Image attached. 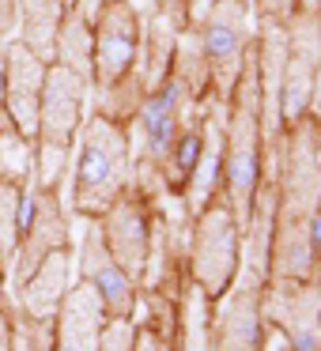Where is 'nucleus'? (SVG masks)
Returning a JSON list of instances; mask_svg holds the SVG:
<instances>
[{
  "label": "nucleus",
  "instance_id": "f257e3e1",
  "mask_svg": "<svg viewBox=\"0 0 321 351\" xmlns=\"http://www.w3.org/2000/svg\"><path fill=\"white\" fill-rule=\"evenodd\" d=\"M276 227L268 280H321L310 227L321 204V121L310 114L287 125L272 152Z\"/></svg>",
  "mask_w": 321,
  "mask_h": 351
},
{
  "label": "nucleus",
  "instance_id": "f03ea898",
  "mask_svg": "<svg viewBox=\"0 0 321 351\" xmlns=\"http://www.w3.org/2000/svg\"><path fill=\"white\" fill-rule=\"evenodd\" d=\"M76 167H72V212L84 223H99L125 193L132 189L129 136L106 114L84 121L76 136Z\"/></svg>",
  "mask_w": 321,
  "mask_h": 351
},
{
  "label": "nucleus",
  "instance_id": "7ed1b4c3",
  "mask_svg": "<svg viewBox=\"0 0 321 351\" xmlns=\"http://www.w3.org/2000/svg\"><path fill=\"white\" fill-rule=\"evenodd\" d=\"M235 106L227 117L223 140V197L235 219L246 227L257 189L265 182V132H261V84H257V53H246L235 84Z\"/></svg>",
  "mask_w": 321,
  "mask_h": 351
},
{
  "label": "nucleus",
  "instance_id": "20e7f679",
  "mask_svg": "<svg viewBox=\"0 0 321 351\" xmlns=\"http://www.w3.org/2000/svg\"><path fill=\"white\" fill-rule=\"evenodd\" d=\"M238 265H242V223L235 219L227 197L219 193L189 223V280L219 302L235 283Z\"/></svg>",
  "mask_w": 321,
  "mask_h": 351
},
{
  "label": "nucleus",
  "instance_id": "39448f33",
  "mask_svg": "<svg viewBox=\"0 0 321 351\" xmlns=\"http://www.w3.org/2000/svg\"><path fill=\"white\" fill-rule=\"evenodd\" d=\"M261 317L287 351H321V280H268Z\"/></svg>",
  "mask_w": 321,
  "mask_h": 351
},
{
  "label": "nucleus",
  "instance_id": "423d86ee",
  "mask_svg": "<svg viewBox=\"0 0 321 351\" xmlns=\"http://www.w3.org/2000/svg\"><path fill=\"white\" fill-rule=\"evenodd\" d=\"M27 197H31V212H27L23 234H19V250L8 265V295H16L23 287V280L54 250L72 242V223H69V208L61 200V189L27 185Z\"/></svg>",
  "mask_w": 321,
  "mask_h": 351
},
{
  "label": "nucleus",
  "instance_id": "0eeeda50",
  "mask_svg": "<svg viewBox=\"0 0 321 351\" xmlns=\"http://www.w3.org/2000/svg\"><path fill=\"white\" fill-rule=\"evenodd\" d=\"M152 230H155V200L136 185L99 219V234L106 242L110 257L121 265V272L136 287L144 280L147 253H152Z\"/></svg>",
  "mask_w": 321,
  "mask_h": 351
},
{
  "label": "nucleus",
  "instance_id": "6e6552de",
  "mask_svg": "<svg viewBox=\"0 0 321 351\" xmlns=\"http://www.w3.org/2000/svg\"><path fill=\"white\" fill-rule=\"evenodd\" d=\"M140 53V19L125 0H106L95 19V53H91V84L99 91H114L132 72Z\"/></svg>",
  "mask_w": 321,
  "mask_h": 351
},
{
  "label": "nucleus",
  "instance_id": "1a4fd4ad",
  "mask_svg": "<svg viewBox=\"0 0 321 351\" xmlns=\"http://www.w3.org/2000/svg\"><path fill=\"white\" fill-rule=\"evenodd\" d=\"M87 84L80 72L64 69V64H49L46 84H42V106H38V136L34 144L61 147L72 152L76 136L84 129V102H87Z\"/></svg>",
  "mask_w": 321,
  "mask_h": 351
},
{
  "label": "nucleus",
  "instance_id": "9d476101",
  "mask_svg": "<svg viewBox=\"0 0 321 351\" xmlns=\"http://www.w3.org/2000/svg\"><path fill=\"white\" fill-rule=\"evenodd\" d=\"M76 280L91 283V287L99 291L110 321H132L136 317L140 287L121 272V265L110 257L106 242H102V234H99V223H84V238L76 242Z\"/></svg>",
  "mask_w": 321,
  "mask_h": 351
},
{
  "label": "nucleus",
  "instance_id": "9b49d317",
  "mask_svg": "<svg viewBox=\"0 0 321 351\" xmlns=\"http://www.w3.org/2000/svg\"><path fill=\"white\" fill-rule=\"evenodd\" d=\"M261 291L265 283L238 272L227 295L215 302L212 321V351H265L268 328L261 317Z\"/></svg>",
  "mask_w": 321,
  "mask_h": 351
},
{
  "label": "nucleus",
  "instance_id": "f8f14e48",
  "mask_svg": "<svg viewBox=\"0 0 321 351\" xmlns=\"http://www.w3.org/2000/svg\"><path fill=\"white\" fill-rule=\"evenodd\" d=\"M49 64L34 57L23 42L4 46V117L19 136H38V106H42V84H46Z\"/></svg>",
  "mask_w": 321,
  "mask_h": 351
},
{
  "label": "nucleus",
  "instance_id": "ddd939ff",
  "mask_svg": "<svg viewBox=\"0 0 321 351\" xmlns=\"http://www.w3.org/2000/svg\"><path fill=\"white\" fill-rule=\"evenodd\" d=\"M318 69H321V31L313 19H302L295 31V46L287 42L283 57V80H280V125H295L306 117L310 99L318 91Z\"/></svg>",
  "mask_w": 321,
  "mask_h": 351
},
{
  "label": "nucleus",
  "instance_id": "4468645a",
  "mask_svg": "<svg viewBox=\"0 0 321 351\" xmlns=\"http://www.w3.org/2000/svg\"><path fill=\"white\" fill-rule=\"evenodd\" d=\"M204 64L212 72L219 95H230L238 84V72L246 61V31H242V0H219L212 8L200 34Z\"/></svg>",
  "mask_w": 321,
  "mask_h": 351
},
{
  "label": "nucleus",
  "instance_id": "2eb2a0df",
  "mask_svg": "<svg viewBox=\"0 0 321 351\" xmlns=\"http://www.w3.org/2000/svg\"><path fill=\"white\" fill-rule=\"evenodd\" d=\"M72 280H76V242L54 250L31 276L23 280V287L12 295L19 313L27 317H38V321H54L57 310H61L64 295H69Z\"/></svg>",
  "mask_w": 321,
  "mask_h": 351
},
{
  "label": "nucleus",
  "instance_id": "dca6fc26",
  "mask_svg": "<svg viewBox=\"0 0 321 351\" xmlns=\"http://www.w3.org/2000/svg\"><path fill=\"white\" fill-rule=\"evenodd\" d=\"M106 321L110 317L99 291L84 280H72L69 295L54 317V351H99Z\"/></svg>",
  "mask_w": 321,
  "mask_h": 351
},
{
  "label": "nucleus",
  "instance_id": "f3484780",
  "mask_svg": "<svg viewBox=\"0 0 321 351\" xmlns=\"http://www.w3.org/2000/svg\"><path fill=\"white\" fill-rule=\"evenodd\" d=\"M212 321H215V298L200 283L185 280L178 295V332L174 351H212Z\"/></svg>",
  "mask_w": 321,
  "mask_h": 351
},
{
  "label": "nucleus",
  "instance_id": "a211bd4d",
  "mask_svg": "<svg viewBox=\"0 0 321 351\" xmlns=\"http://www.w3.org/2000/svg\"><path fill=\"white\" fill-rule=\"evenodd\" d=\"M19 19H23V46L46 64H54L64 0H19Z\"/></svg>",
  "mask_w": 321,
  "mask_h": 351
},
{
  "label": "nucleus",
  "instance_id": "6ab92c4d",
  "mask_svg": "<svg viewBox=\"0 0 321 351\" xmlns=\"http://www.w3.org/2000/svg\"><path fill=\"white\" fill-rule=\"evenodd\" d=\"M0 178L16 185H34V140L19 136L12 125H0Z\"/></svg>",
  "mask_w": 321,
  "mask_h": 351
},
{
  "label": "nucleus",
  "instance_id": "aec40b11",
  "mask_svg": "<svg viewBox=\"0 0 321 351\" xmlns=\"http://www.w3.org/2000/svg\"><path fill=\"white\" fill-rule=\"evenodd\" d=\"M23 185L0 178V253L12 265L19 250V234H23Z\"/></svg>",
  "mask_w": 321,
  "mask_h": 351
},
{
  "label": "nucleus",
  "instance_id": "412c9836",
  "mask_svg": "<svg viewBox=\"0 0 321 351\" xmlns=\"http://www.w3.org/2000/svg\"><path fill=\"white\" fill-rule=\"evenodd\" d=\"M12 351H54V321H38L12 302Z\"/></svg>",
  "mask_w": 321,
  "mask_h": 351
},
{
  "label": "nucleus",
  "instance_id": "4be33fe9",
  "mask_svg": "<svg viewBox=\"0 0 321 351\" xmlns=\"http://www.w3.org/2000/svg\"><path fill=\"white\" fill-rule=\"evenodd\" d=\"M99 351H132V321H106Z\"/></svg>",
  "mask_w": 321,
  "mask_h": 351
},
{
  "label": "nucleus",
  "instance_id": "5701e85b",
  "mask_svg": "<svg viewBox=\"0 0 321 351\" xmlns=\"http://www.w3.org/2000/svg\"><path fill=\"white\" fill-rule=\"evenodd\" d=\"M132 351H174V343L163 340L159 332H152V328L144 325V321L132 317Z\"/></svg>",
  "mask_w": 321,
  "mask_h": 351
},
{
  "label": "nucleus",
  "instance_id": "b1692460",
  "mask_svg": "<svg viewBox=\"0 0 321 351\" xmlns=\"http://www.w3.org/2000/svg\"><path fill=\"white\" fill-rule=\"evenodd\" d=\"M0 351H12V295H0Z\"/></svg>",
  "mask_w": 321,
  "mask_h": 351
},
{
  "label": "nucleus",
  "instance_id": "393cba45",
  "mask_svg": "<svg viewBox=\"0 0 321 351\" xmlns=\"http://www.w3.org/2000/svg\"><path fill=\"white\" fill-rule=\"evenodd\" d=\"M0 125H8L4 117V46H0Z\"/></svg>",
  "mask_w": 321,
  "mask_h": 351
},
{
  "label": "nucleus",
  "instance_id": "a878e982",
  "mask_svg": "<svg viewBox=\"0 0 321 351\" xmlns=\"http://www.w3.org/2000/svg\"><path fill=\"white\" fill-rule=\"evenodd\" d=\"M8 291V261H4V253H0V295Z\"/></svg>",
  "mask_w": 321,
  "mask_h": 351
},
{
  "label": "nucleus",
  "instance_id": "bb28decb",
  "mask_svg": "<svg viewBox=\"0 0 321 351\" xmlns=\"http://www.w3.org/2000/svg\"><path fill=\"white\" fill-rule=\"evenodd\" d=\"M167 4H174V0H167Z\"/></svg>",
  "mask_w": 321,
  "mask_h": 351
}]
</instances>
